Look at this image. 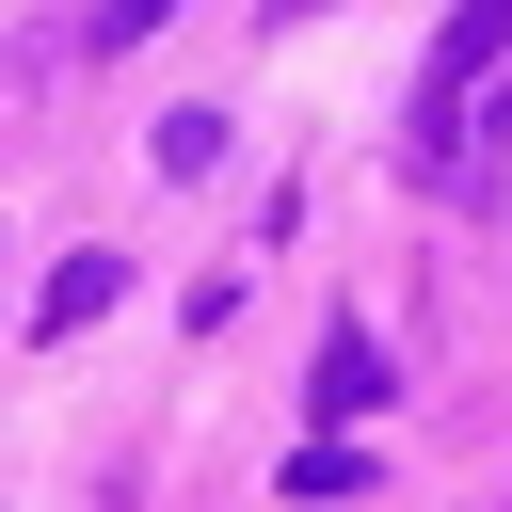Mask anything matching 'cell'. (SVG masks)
I'll list each match as a JSON object with an SVG mask.
<instances>
[{
	"label": "cell",
	"instance_id": "1",
	"mask_svg": "<svg viewBox=\"0 0 512 512\" xmlns=\"http://www.w3.org/2000/svg\"><path fill=\"white\" fill-rule=\"evenodd\" d=\"M496 48H512V0H464V16H448V48H432V80H416V112L448 128V112H464V80H480Z\"/></svg>",
	"mask_w": 512,
	"mask_h": 512
},
{
	"label": "cell",
	"instance_id": "2",
	"mask_svg": "<svg viewBox=\"0 0 512 512\" xmlns=\"http://www.w3.org/2000/svg\"><path fill=\"white\" fill-rule=\"evenodd\" d=\"M96 304H112V256H64V272H48V304H32V320H48V336H80V320H96Z\"/></svg>",
	"mask_w": 512,
	"mask_h": 512
},
{
	"label": "cell",
	"instance_id": "3",
	"mask_svg": "<svg viewBox=\"0 0 512 512\" xmlns=\"http://www.w3.org/2000/svg\"><path fill=\"white\" fill-rule=\"evenodd\" d=\"M320 400H336V416H368V400H384V352H368V336H336V352H320Z\"/></svg>",
	"mask_w": 512,
	"mask_h": 512
},
{
	"label": "cell",
	"instance_id": "4",
	"mask_svg": "<svg viewBox=\"0 0 512 512\" xmlns=\"http://www.w3.org/2000/svg\"><path fill=\"white\" fill-rule=\"evenodd\" d=\"M272 16H320V0H272Z\"/></svg>",
	"mask_w": 512,
	"mask_h": 512
}]
</instances>
